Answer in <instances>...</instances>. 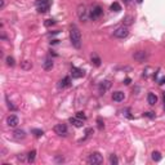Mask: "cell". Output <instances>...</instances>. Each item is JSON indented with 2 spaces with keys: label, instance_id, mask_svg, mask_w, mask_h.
<instances>
[{
  "label": "cell",
  "instance_id": "cell-15",
  "mask_svg": "<svg viewBox=\"0 0 165 165\" xmlns=\"http://www.w3.org/2000/svg\"><path fill=\"white\" fill-rule=\"evenodd\" d=\"M110 87H111V82H110V81H107V80L102 81V82H101V85H100V92L103 94V93L106 92V90L108 89Z\"/></svg>",
  "mask_w": 165,
  "mask_h": 165
},
{
  "label": "cell",
  "instance_id": "cell-30",
  "mask_svg": "<svg viewBox=\"0 0 165 165\" xmlns=\"http://www.w3.org/2000/svg\"><path fill=\"white\" fill-rule=\"evenodd\" d=\"M123 1H124V4H126V5H128V4H130V3L133 1V0H123Z\"/></svg>",
  "mask_w": 165,
  "mask_h": 165
},
{
  "label": "cell",
  "instance_id": "cell-11",
  "mask_svg": "<svg viewBox=\"0 0 165 165\" xmlns=\"http://www.w3.org/2000/svg\"><path fill=\"white\" fill-rule=\"evenodd\" d=\"M70 84H71V79L68 78V76H66V78H63L62 80L58 82V88L59 89H63V88L70 87Z\"/></svg>",
  "mask_w": 165,
  "mask_h": 165
},
{
  "label": "cell",
  "instance_id": "cell-20",
  "mask_svg": "<svg viewBox=\"0 0 165 165\" xmlns=\"http://www.w3.org/2000/svg\"><path fill=\"white\" fill-rule=\"evenodd\" d=\"M92 63H94L95 66H101V58L97 54H92Z\"/></svg>",
  "mask_w": 165,
  "mask_h": 165
},
{
  "label": "cell",
  "instance_id": "cell-10",
  "mask_svg": "<svg viewBox=\"0 0 165 165\" xmlns=\"http://www.w3.org/2000/svg\"><path fill=\"white\" fill-rule=\"evenodd\" d=\"M124 98H125V95H124V93L120 92V90L112 93V100H114L115 102H121V101H124Z\"/></svg>",
  "mask_w": 165,
  "mask_h": 165
},
{
  "label": "cell",
  "instance_id": "cell-19",
  "mask_svg": "<svg viewBox=\"0 0 165 165\" xmlns=\"http://www.w3.org/2000/svg\"><path fill=\"white\" fill-rule=\"evenodd\" d=\"M35 156H36V151H35V150H32L31 152H29V156H27L29 163H34V161H35Z\"/></svg>",
  "mask_w": 165,
  "mask_h": 165
},
{
  "label": "cell",
  "instance_id": "cell-1",
  "mask_svg": "<svg viewBox=\"0 0 165 165\" xmlns=\"http://www.w3.org/2000/svg\"><path fill=\"white\" fill-rule=\"evenodd\" d=\"M70 39H71L72 45L75 46L76 49L81 48V34H80V30H79L76 26L71 27V30H70Z\"/></svg>",
  "mask_w": 165,
  "mask_h": 165
},
{
  "label": "cell",
  "instance_id": "cell-21",
  "mask_svg": "<svg viewBox=\"0 0 165 165\" xmlns=\"http://www.w3.org/2000/svg\"><path fill=\"white\" fill-rule=\"evenodd\" d=\"M152 160L153 161H160L161 160V153L159 151H153L152 152Z\"/></svg>",
  "mask_w": 165,
  "mask_h": 165
},
{
  "label": "cell",
  "instance_id": "cell-3",
  "mask_svg": "<svg viewBox=\"0 0 165 165\" xmlns=\"http://www.w3.org/2000/svg\"><path fill=\"white\" fill-rule=\"evenodd\" d=\"M88 163L92 165H100L103 163V158L100 152H93V153H90L89 158H88Z\"/></svg>",
  "mask_w": 165,
  "mask_h": 165
},
{
  "label": "cell",
  "instance_id": "cell-7",
  "mask_svg": "<svg viewBox=\"0 0 165 165\" xmlns=\"http://www.w3.org/2000/svg\"><path fill=\"white\" fill-rule=\"evenodd\" d=\"M7 124L10 128H16V126L20 124V120H18V117L16 116V115H9V116L7 117Z\"/></svg>",
  "mask_w": 165,
  "mask_h": 165
},
{
  "label": "cell",
  "instance_id": "cell-31",
  "mask_svg": "<svg viewBox=\"0 0 165 165\" xmlns=\"http://www.w3.org/2000/svg\"><path fill=\"white\" fill-rule=\"evenodd\" d=\"M129 82H130V79H129V78H126V79H125V81H124V84H125V85H128Z\"/></svg>",
  "mask_w": 165,
  "mask_h": 165
},
{
  "label": "cell",
  "instance_id": "cell-4",
  "mask_svg": "<svg viewBox=\"0 0 165 165\" xmlns=\"http://www.w3.org/2000/svg\"><path fill=\"white\" fill-rule=\"evenodd\" d=\"M128 34H129L128 26H120L114 31L115 38H117V39H124V38L128 36Z\"/></svg>",
  "mask_w": 165,
  "mask_h": 165
},
{
  "label": "cell",
  "instance_id": "cell-2",
  "mask_svg": "<svg viewBox=\"0 0 165 165\" xmlns=\"http://www.w3.org/2000/svg\"><path fill=\"white\" fill-rule=\"evenodd\" d=\"M36 8L39 13H46L50 8V1L49 0H36Z\"/></svg>",
  "mask_w": 165,
  "mask_h": 165
},
{
  "label": "cell",
  "instance_id": "cell-27",
  "mask_svg": "<svg viewBox=\"0 0 165 165\" xmlns=\"http://www.w3.org/2000/svg\"><path fill=\"white\" fill-rule=\"evenodd\" d=\"M76 117H79V119H81V120H85V119H87V116L84 115V112H81V111L76 114Z\"/></svg>",
  "mask_w": 165,
  "mask_h": 165
},
{
  "label": "cell",
  "instance_id": "cell-14",
  "mask_svg": "<svg viewBox=\"0 0 165 165\" xmlns=\"http://www.w3.org/2000/svg\"><path fill=\"white\" fill-rule=\"evenodd\" d=\"M147 102H148V104L153 106V104L158 102V97H156V94H153V93H148V95H147Z\"/></svg>",
  "mask_w": 165,
  "mask_h": 165
},
{
  "label": "cell",
  "instance_id": "cell-34",
  "mask_svg": "<svg viewBox=\"0 0 165 165\" xmlns=\"http://www.w3.org/2000/svg\"><path fill=\"white\" fill-rule=\"evenodd\" d=\"M142 1H143V0H137V3H139V4H141Z\"/></svg>",
  "mask_w": 165,
  "mask_h": 165
},
{
  "label": "cell",
  "instance_id": "cell-8",
  "mask_svg": "<svg viewBox=\"0 0 165 165\" xmlns=\"http://www.w3.org/2000/svg\"><path fill=\"white\" fill-rule=\"evenodd\" d=\"M78 16L81 21H87V8H85V5H79Z\"/></svg>",
  "mask_w": 165,
  "mask_h": 165
},
{
  "label": "cell",
  "instance_id": "cell-9",
  "mask_svg": "<svg viewBox=\"0 0 165 165\" xmlns=\"http://www.w3.org/2000/svg\"><path fill=\"white\" fill-rule=\"evenodd\" d=\"M71 75H72V78H74V79L82 78V76H84V71H82L81 68L72 67V70H71Z\"/></svg>",
  "mask_w": 165,
  "mask_h": 165
},
{
  "label": "cell",
  "instance_id": "cell-5",
  "mask_svg": "<svg viewBox=\"0 0 165 165\" xmlns=\"http://www.w3.org/2000/svg\"><path fill=\"white\" fill-rule=\"evenodd\" d=\"M54 132H56V134H58V136L65 137L66 134H67V125L63 123L57 124V125L54 126Z\"/></svg>",
  "mask_w": 165,
  "mask_h": 165
},
{
  "label": "cell",
  "instance_id": "cell-29",
  "mask_svg": "<svg viewBox=\"0 0 165 165\" xmlns=\"http://www.w3.org/2000/svg\"><path fill=\"white\" fill-rule=\"evenodd\" d=\"M98 126H100V129H102L104 126V124L102 123V120H101V119H98Z\"/></svg>",
  "mask_w": 165,
  "mask_h": 165
},
{
  "label": "cell",
  "instance_id": "cell-18",
  "mask_svg": "<svg viewBox=\"0 0 165 165\" xmlns=\"http://www.w3.org/2000/svg\"><path fill=\"white\" fill-rule=\"evenodd\" d=\"M110 9H111L112 12H120V10H121V7H120L119 3H112L111 7H110Z\"/></svg>",
  "mask_w": 165,
  "mask_h": 165
},
{
  "label": "cell",
  "instance_id": "cell-6",
  "mask_svg": "<svg viewBox=\"0 0 165 165\" xmlns=\"http://www.w3.org/2000/svg\"><path fill=\"white\" fill-rule=\"evenodd\" d=\"M103 10L102 8L100 7V5H94V7L92 8V12H90V18L92 20H97V18H100L101 16H102Z\"/></svg>",
  "mask_w": 165,
  "mask_h": 165
},
{
  "label": "cell",
  "instance_id": "cell-32",
  "mask_svg": "<svg viewBox=\"0 0 165 165\" xmlns=\"http://www.w3.org/2000/svg\"><path fill=\"white\" fill-rule=\"evenodd\" d=\"M4 7V0H0V8Z\"/></svg>",
  "mask_w": 165,
  "mask_h": 165
},
{
  "label": "cell",
  "instance_id": "cell-13",
  "mask_svg": "<svg viewBox=\"0 0 165 165\" xmlns=\"http://www.w3.org/2000/svg\"><path fill=\"white\" fill-rule=\"evenodd\" d=\"M13 137H14L17 141H20V139H23L25 137H26V133H25V130H21V129H18V130H16L14 133H13Z\"/></svg>",
  "mask_w": 165,
  "mask_h": 165
},
{
  "label": "cell",
  "instance_id": "cell-28",
  "mask_svg": "<svg viewBox=\"0 0 165 165\" xmlns=\"http://www.w3.org/2000/svg\"><path fill=\"white\" fill-rule=\"evenodd\" d=\"M53 25H54L53 20H46L45 21V26H53Z\"/></svg>",
  "mask_w": 165,
  "mask_h": 165
},
{
  "label": "cell",
  "instance_id": "cell-24",
  "mask_svg": "<svg viewBox=\"0 0 165 165\" xmlns=\"http://www.w3.org/2000/svg\"><path fill=\"white\" fill-rule=\"evenodd\" d=\"M132 22H133V17H132V16H126V17L124 18V23H125V26L132 25Z\"/></svg>",
  "mask_w": 165,
  "mask_h": 165
},
{
  "label": "cell",
  "instance_id": "cell-16",
  "mask_svg": "<svg viewBox=\"0 0 165 165\" xmlns=\"http://www.w3.org/2000/svg\"><path fill=\"white\" fill-rule=\"evenodd\" d=\"M43 67H44V70H46V71L52 70V68H53V61H52L50 58H46L43 63Z\"/></svg>",
  "mask_w": 165,
  "mask_h": 165
},
{
  "label": "cell",
  "instance_id": "cell-22",
  "mask_svg": "<svg viewBox=\"0 0 165 165\" xmlns=\"http://www.w3.org/2000/svg\"><path fill=\"white\" fill-rule=\"evenodd\" d=\"M117 163H119V160H117L116 155H111V156H110V164H111V165H117Z\"/></svg>",
  "mask_w": 165,
  "mask_h": 165
},
{
  "label": "cell",
  "instance_id": "cell-17",
  "mask_svg": "<svg viewBox=\"0 0 165 165\" xmlns=\"http://www.w3.org/2000/svg\"><path fill=\"white\" fill-rule=\"evenodd\" d=\"M146 57H147V56H146L145 52H137V53L134 54V58L138 59V61H145Z\"/></svg>",
  "mask_w": 165,
  "mask_h": 165
},
{
  "label": "cell",
  "instance_id": "cell-12",
  "mask_svg": "<svg viewBox=\"0 0 165 165\" xmlns=\"http://www.w3.org/2000/svg\"><path fill=\"white\" fill-rule=\"evenodd\" d=\"M70 123L72 124L74 126H76V128H81L84 124H82V120L79 119V117H71L70 119Z\"/></svg>",
  "mask_w": 165,
  "mask_h": 165
},
{
  "label": "cell",
  "instance_id": "cell-23",
  "mask_svg": "<svg viewBox=\"0 0 165 165\" xmlns=\"http://www.w3.org/2000/svg\"><path fill=\"white\" fill-rule=\"evenodd\" d=\"M7 65L9 66V67H13V66L16 65V62H14V58L13 57H7Z\"/></svg>",
  "mask_w": 165,
  "mask_h": 165
},
{
  "label": "cell",
  "instance_id": "cell-25",
  "mask_svg": "<svg viewBox=\"0 0 165 165\" xmlns=\"http://www.w3.org/2000/svg\"><path fill=\"white\" fill-rule=\"evenodd\" d=\"M31 67H32V65H31V62H29V61H25L22 63V68H23V70H30Z\"/></svg>",
  "mask_w": 165,
  "mask_h": 165
},
{
  "label": "cell",
  "instance_id": "cell-26",
  "mask_svg": "<svg viewBox=\"0 0 165 165\" xmlns=\"http://www.w3.org/2000/svg\"><path fill=\"white\" fill-rule=\"evenodd\" d=\"M32 133H34L35 137H41L44 134V132L40 130V129H34V130H32Z\"/></svg>",
  "mask_w": 165,
  "mask_h": 165
},
{
  "label": "cell",
  "instance_id": "cell-33",
  "mask_svg": "<svg viewBox=\"0 0 165 165\" xmlns=\"http://www.w3.org/2000/svg\"><path fill=\"white\" fill-rule=\"evenodd\" d=\"M146 115H147V116H150V117H153V115H152V112H147V114H146Z\"/></svg>",
  "mask_w": 165,
  "mask_h": 165
}]
</instances>
